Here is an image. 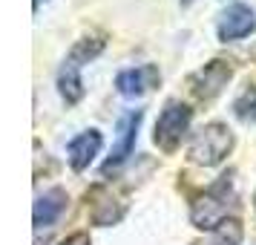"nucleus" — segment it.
<instances>
[{
	"label": "nucleus",
	"mask_w": 256,
	"mask_h": 245,
	"mask_svg": "<svg viewBox=\"0 0 256 245\" xmlns=\"http://www.w3.org/2000/svg\"><path fill=\"white\" fill-rule=\"evenodd\" d=\"M233 199H236L233 173L219 176L204 193H198L190 202V222L196 225L198 231H216L222 222L228 219V210L233 208Z\"/></svg>",
	"instance_id": "obj_1"
},
{
	"label": "nucleus",
	"mask_w": 256,
	"mask_h": 245,
	"mask_svg": "<svg viewBox=\"0 0 256 245\" xmlns=\"http://www.w3.org/2000/svg\"><path fill=\"white\" fill-rule=\"evenodd\" d=\"M233 144H236L233 130L224 121H210L190 136L187 159L198 167H216L233 153Z\"/></svg>",
	"instance_id": "obj_2"
},
{
	"label": "nucleus",
	"mask_w": 256,
	"mask_h": 245,
	"mask_svg": "<svg viewBox=\"0 0 256 245\" xmlns=\"http://www.w3.org/2000/svg\"><path fill=\"white\" fill-rule=\"evenodd\" d=\"M190 121H193V110L182 101H167L164 110L158 113L156 130H152V141L158 144V150L176 153L182 147L184 136L190 133Z\"/></svg>",
	"instance_id": "obj_3"
},
{
	"label": "nucleus",
	"mask_w": 256,
	"mask_h": 245,
	"mask_svg": "<svg viewBox=\"0 0 256 245\" xmlns=\"http://www.w3.org/2000/svg\"><path fill=\"white\" fill-rule=\"evenodd\" d=\"M230 78H233L230 61L213 58L210 64H204L202 70H196L187 78V87H190L193 98H198V101H213V98L230 84Z\"/></svg>",
	"instance_id": "obj_4"
},
{
	"label": "nucleus",
	"mask_w": 256,
	"mask_h": 245,
	"mask_svg": "<svg viewBox=\"0 0 256 245\" xmlns=\"http://www.w3.org/2000/svg\"><path fill=\"white\" fill-rule=\"evenodd\" d=\"M256 29V12L248 3H230L224 12L219 15V26H216V35L222 44H230V41H242V38L254 35Z\"/></svg>",
	"instance_id": "obj_5"
},
{
	"label": "nucleus",
	"mask_w": 256,
	"mask_h": 245,
	"mask_svg": "<svg viewBox=\"0 0 256 245\" xmlns=\"http://www.w3.org/2000/svg\"><path fill=\"white\" fill-rule=\"evenodd\" d=\"M141 121H144V113H141V110H130V113H124V116L118 118V139H116L112 153H110V159H106V164H104V173L121 167V164L127 162L130 153L136 150V139H138Z\"/></svg>",
	"instance_id": "obj_6"
},
{
	"label": "nucleus",
	"mask_w": 256,
	"mask_h": 245,
	"mask_svg": "<svg viewBox=\"0 0 256 245\" xmlns=\"http://www.w3.org/2000/svg\"><path fill=\"white\" fill-rule=\"evenodd\" d=\"M104 147V136H101V130H84L78 133L75 139L66 144V159H70V167L75 173H84L90 164L95 162V156L101 153Z\"/></svg>",
	"instance_id": "obj_7"
},
{
	"label": "nucleus",
	"mask_w": 256,
	"mask_h": 245,
	"mask_svg": "<svg viewBox=\"0 0 256 245\" xmlns=\"http://www.w3.org/2000/svg\"><path fill=\"white\" fill-rule=\"evenodd\" d=\"M158 81H162L158 67H156V64H144V67H132V70L118 72L116 90L124 95V98H138V95H144L147 90H152Z\"/></svg>",
	"instance_id": "obj_8"
},
{
	"label": "nucleus",
	"mask_w": 256,
	"mask_h": 245,
	"mask_svg": "<svg viewBox=\"0 0 256 245\" xmlns=\"http://www.w3.org/2000/svg\"><path fill=\"white\" fill-rule=\"evenodd\" d=\"M66 190L64 187H49L44 190L40 196L35 199V208H32V222H35V228H52L55 222L60 219V213L66 210Z\"/></svg>",
	"instance_id": "obj_9"
},
{
	"label": "nucleus",
	"mask_w": 256,
	"mask_h": 245,
	"mask_svg": "<svg viewBox=\"0 0 256 245\" xmlns=\"http://www.w3.org/2000/svg\"><path fill=\"white\" fill-rule=\"evenodd\" d=\"M58 93L66 104H78L84 98L86 90H84V78H81V67H78V64L66 61L58 70Z\"/></svg>",
	"instance_id": "obj_10"
},
{
	"label": "nucleus",
	"mask_w": 256,
	"mask_h": 245,
	"mask_svg": "<svg viewBox=\"0 0 256 245\" xmlns=\"http://www.w3.org/2000/svg\"><path fill=\"white\" fill-rule=\"evenodd\" d=\"M104 47H106V41H104V35H84L81 41H75V47L70 49V58L66 61H72V64H90V61H95L101 52H104Z\"/></svg>",
	"instance_id": "obj_11"
},
{
	"label": "nucleus",
	"mask_w": 256,
	"mask_h": 245,
	"mask_svg": "<svg viewBox=\"0 0 256 245\" xmlns=\"http://www.w3.org/2000/svg\"><path fill=\"white\" fill-rule=\"evenodd\" d=\"M121 216H124V205H121V202H116L112 196H104V199H101V202L92 208V225H98V228L116 225Z\"/></svg>",
	"instance_id": "obj_12"
},
{
	"label": "nucleus",
	"mask_w": 256,
	"mask_h": 245,
	"mask_svg": "<svg viewBox=\"0 0 256 245\" xmlns=\"http://www.w3.org/2000/svg\"><path fill=\"white\" fill-rule=\"evenodd\" d=\"M239 242H242V222L239 219H224L208 239V245H239Z\"/></svg>",
	"instance_id": "obj_13"
},
{
	"label": "nucleus",
	"mask_w": 256,
	"mask_h": 245,
	"mask_svg": "<svg viewBox=\"0 0 256 245\" xmlns=\"http://www.w3.org/2000/svg\"><path fill=\"white\" fill-rule=\"evenodd\" d=\"M233 116L244 124H256V87H248L242 95L233 101Z\"/></svg>",
	"instance_id": "obj_14"
},
{
	"label": "nucleus",
	"mask_w": 256,
	"mask_h": 245,
	"mask_svg": "<svg viewBox=\"0 0 256 245\" xmlns=\"http://www.w3.org/2000/svg\"><path fill=\"white\" fill-rule=\"evenodd\" d=\"M58 245H92V242H90V233L78 231V233H72V236H66V239L58 242Z\"/></svg>",
	"instance_id": "obj_15"
},
{
	"label": "nucleus",
	"mask_w": 256,
	"mask_h": 245,
	"mask_svg": "<svg viewBox=\"0 0 256 245\" xmlns=\"http://www.w3.org/2000/svg\"><path fill=\"white\" fill-rule=\"evenodd\" d=\"M190 3H193V0H182V6H190Z\"/></svg>",
	"instance_id": "obj_16"
},
{
	"label": "nucleus",
	"mask_w": 256,
	"mask_h": 245,
	"mask_svg": "<svg viewBox=\"0 0 256 245\" xmlns=\"http://www.w3.org/2000/svg\"><path fill=\"white\" fill-rule=\"evenodd\" d=\"M40 3H44V0H35V9H38V6H40Z\"/></svg>",
	"instance_id": "obj_17"
},
{
	"label": "nucleus",
	"mask_w": 256,
	"mask_h": 245,
	"mask_svg": "<svg viewBox=\"0 0 256 245\" xmlns=\"http://www.w3.org/2000/svg\"><path fill=\"white\" fill-rule=\"evenodd\" d=\"M254 208H256V193H254Z\"/></svg>",
	"instance_id": "obj_18"
}]
</instances>
